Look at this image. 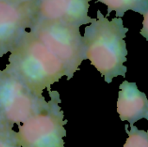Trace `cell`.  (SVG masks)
Returning <instances> with one entry per match:
<instances>
[{
  "label": "cell",
  "mask_w": 148,
  "mask_h": 147,
  "mask_svg": "<svg viewBox=\"0 0 148 147\" xmlns=\"http://www.w3.org/2000/svg\"><path fill=\"white\" fill-rule=\"evenodd\" d=\"M128 29L121 17L108 20L100 10L97 18L85 28V56L101 73L107 83L118 76H126L127 49L125 37Z\"/></svg>",
  "instance_id": "obj_1"
},
{
  "label": "cell",
  "mask_w": 148,
  "mask_h": 147,
  "mask_svg": "<svg viewBox=\"0 0 148 147\" xmlns=\"http://www.w3.org/2000/svg\"><path fill=\"white\" fill-rule=\"evenodd\" d=\"M5 68L14 74L36 96L66 76L62 62L31 31H27L10 52Z\"/></svg>",
  "instance_id": "obj_2"
},
{
  "label": "cell",
  "mask_w": 148,
  "mask_h": 147,
  "mask_svg": "<svg viewBox=\"0 0 148 147\" xmlns=\"http://www.w3.org/2000/svg\"><path fill=\"white\" fill-rule=\"evenodd\" d=\"M51 100L40 111L18 125L16 139L21 147H64L66 137L63 112L57 91H49Z\"/></svg>",
  "instance_id": "obj_3"
},
{
  "label": "cell",
  "mask_w": 148,
  "mask_h": 147,
  "mask_svg": "<svg viewBox=\"0 0 148 147\" xmlns=\"http://www.w3.org/2000/svg\"><path fill=\"white\" fill-rule=\"evenodd\" d=\"M30 31L62 62L66 69L67 80H70L86 59L80 26L36 19Z\"/></svg>",
  "instance_id": "obj_4"
},
{
  "label": "cell",
  "mask_w": 148,
  "mask_h": 147,
  "mask_svg": "<svg viewBox=\"0 0 148 147\" xmlns=\"http://www.w3.org/2000/svg\"><path fill=\"white\" fill-rule=\"evenodd\" d=\"M10 70H0V127L13 128L47 105Z\"/></svg>",
  "instance_id": "obj_5"
},
{
  "label": "cell",
  "mask_w": 148,
  "mask_h": 147,
  "mask_svg": "<svg viewBox=\"0 0 148 147\" xmlns=\"http://www.w3.org/2000/svg\"><path fill=\"white\" fill-rule=\"evenodd\" d=\"M38 0H0V57L11 52L37 19Z\"/></svg>",
  "instance_id": "obj_6"
},
{
  "label": "cell",
  "mask_w": 148,
  "mask_h": 147,
  "mask_svg": "<svg viewBox=\"0 0 148 147\" xmlns=\"http://www.w3.org/2000/svg\"><path fill=\"white\" fill-rule=\"evenodd\" d=\"M91 0H38L37 19L82 26L95 21L88 16Z\"/></svg>",
  "instance_id": "obj_7"
},
{
  "label": "cell",
  "mask_w": 148,
  "mask_h": 147,
  "mask_svg": "<svg viewBox=\"0 0 148 147\" xmlns=\"http://www.w3.org/2000/svg\"><path fill=\"white\" fill-rule=\"evenodd\" d=\"M117 112L121 121H127L130 125L141 119L148 120L147 96L138 89L135 82L124 81L120 85Z\"/></svg>",
  "instance_id": "obj_8"
},
{
  "label": "cell",
  "mask_w": 148,
  "mask_h": 147,
  "mask_svg": "<svg viewBox=\"0 0 148 147\" xmlns=\"http://www.w3.org/2000/svg\"><path fill=\"white\" fill-rule=\"evenodd\" d=\"M108 7V15L112 11L116 13L118 17H121L127 10L147 15L148 12V0H96Z\"/></svg>",
  "instance_id": "obj_9"
},
{
  "label": "cell",
  "mask_w": 148,
  "mask_h": 147,
  "mask_svg": "<svg viewBox=\"0 0 148 147\" xmlns=\"http://www.w3.org/2000/svg\"><path fill=\"white\" fill-rule=\"evenodd\" d=\"M128 134L124 147H148V134L146 131L139 130L134 125H130V130L126 128Z\"/></svg>",
  "instance_id": "obj_10"
},
{
  "label": "cell",
  "mask_w": 148,
  "mask_h": 147,
  "mask_svg": "<svg viewBox=\"0 0 148 147\" xmlns=\"http://www.w3.org/2000/svg\"><path fill=\"white\" fill-rule=\"evenodd\" d=\"M0 147H21L16 139V132L12 128L0 127Z\"/></svg>",
  "instance_id": "obj_11"
}]
</instances>
